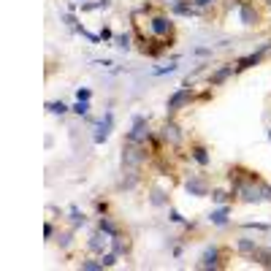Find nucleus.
<instances>
[{
  "instance_id": "nucleus-33",
  "label": "nucleus",
  "mask_w": 271,
  "mask_h": 271,
  "mask_svg": "<svg viewBox=\"0 0 271 271\" xmlns=\"http://www.w3.org/2000/svg\"><path fill=\"white\" fill-rule=\"evenodd\" d=\"M168 220H171V222H184V217H182L176 209H168Z\"/></svg>"
},
{
  "instance_id": "nucleus-24",
  "label": "nucleus",
  "mask_w": 271,
  "mask_h": 271,
  "mask_svg": "<svg viewBox=\"0 0 271 271\" xmlns=\"http://www.w3.org/2000/svg\"><path fill=\"white\" fill-rule=\"evenodd\" d=\"M71 111H73V114H79V117H87V114H90V101H76Z\"/></svg>"
},
{
  "instance_id": "nucleus-6",
  "label": "nucleus",
  "mask_w": 271,
  "mask_h": 271,
  "mask_svg": "<svg viewBox=\"0 0 271 271\" xmlns=\"http://www.w3.org/2000/svg\"><path fill=\"white\" fill-rule=\"evenodd\" d=\"M149 30L155 33L158 38H174V22H171V16H152V22H149Z\"/></svg>"
},
{
  "instance_id": "nucleus-41",
  "label": "nucleus",
  "mask_w": 271,
  "mask_h": 271,
  "mask_svg": "<svg viewBox=\"0 0 271 271\" xmlns=\"http://www.w3.org/2000/svg\"><path fill=\"white\" fill-rule=\"evenodd\" d=\"M269 141H271V128H269Z\"/></svg>"
},
{
  "instance_id": "nucleus-3",
  "label": "nucleus",
  "mask_w": 271,
  "mask_h": 271,
  "mask_svg": "<svg viewBox=\"0 0 271 271\" xmlns=\"http://www.w3.org/2000/svg\"><path fill=\"white\" fill-rule=\"evenodd\" d=\"M193 98H195V92H193V87H190V82H187L184 87H179L174 95L168 98V103H165V111H168V117H174L176 111H182L184 106H190V103H193Z\"/></svg>"
},
{
  "instance_id": "nucleus-1",
  "label": "nucleus",
  "mask_w": 271,
  "mask_h": 271,
  "mask_svg": "<svg viewBox=\"0 0 271 271\" xmlns=\"http://www.w3.org/2000/svg\"><path fill=\"white\" fill-rule=\"evenodd\" d=\"M230 184H233V195L241 198L244 204H261L263 201V179L255 171H247L241 165H233L228 171Z\"/></svg>"
},
{
  "instance_id": "nucleus-5",
  "label": "nucleus",
  "mask_w": 271,
  "mask_h": 271,
  "mask_svg": "<svg viewBox=\"0 0 271 271\" xmlns=\"http://www.w3.org/2000/svg\"><path fill=\"white\" fill-rule=\"evenodd\" d=\"M182 138H184V136H182V128L174 122V119H168V122L160 128V141L168 144V147H174V149L182 147Z\"/></svg>"
},
{
  "instance_id": "nucleus-12",
  "label": "nucleus",
  "mask_w": 271,
  "mask_h": 271,
  "mask_svg": "<svg viewBox=\"0 0 271 271\" xmlns=\"http://www.w3.org/2000/svg\"><path fill=\"white\" fill-rule=\"evenodd\" d=\"M239 16H241L244 25H258V22H261V14H258V8L252 3H241L239 5Z\"/></svg>"
},
{
  "instance_id": "nucleus-39",
  "label": "nucleus",
  "mask_w": 271,
  "mask_h": 271,
  "mask_svg": "<svg viewBox=\"0 0 271 271\" xmlns=\"http://www.w3.org/2000/svg\"><path fill=\"white\" fill-rule=\"evenodd\" d=\"M209 3H212V0H193L195 8H204V5H209Z\"/></svg>"
},
{
  "instance_id": "nucleus-9",
  "label": "nucleus",
  "mask_w": 271,
  "mask_h": 271,
  "mask_svg": "<svg viewBox=\"0 0 271 271\" xmlns=\"http://www.w3.org/2000/svg\"><path fill=\"white\" fill-rule=\"evenodd\" d=\"M138 179H141V168H130V165H122V179H119V187L122 190H133Z\"/></svg>"
},
{
  "instance_id": "nucleus-32",
  "label": "nucleus",
  "mask_w": 271,
  "mask_h": 271,
  "mask_svg": "<svg viewBox=\"0 0 271 271\" xmlns=\"http://www.w3.org/2000/svg\"><path fill=\"white\" fill-rule=\"evenodd\" d=\"M90 98H92V90H87V87L76 92V101H90Z\"/></svg>"
},
{
  "instance_id": "nucleus-15",
  "label": "nucleus",
  "mask_w": 271,
  "mask_h": 271,
  "mask_svg": "<svg viewBox=\"0 0 271 271\" xmlns=\"http://www.w3.org/2000/svg\"><path fill=\"white\" fill-rule=\"evenodd\" d=\"M263 60V52H252V54H247V57H241V60H236V73H241V71H247V68H255L258 62Z\"/></svg>"
},
{
  "instance_id": "nucleus-20",
  "label": "nucleus",
  "mask_w": 271,
  "mask_h": 271,
  "mask_svg": "<svg viewBox=\"0 0 271 271\" xmlns=\"http://www.w3.org/2000/svg\"><path fill=\"white\" fill-rule=\"evenodd\" d=\"M171 11H174L176 16H193V14H198V8H195L193 5V0H190V3H176V5H171Z\"/></svg>"
},
{
  "instance_id": "nucleus-19",
  "label": "nucleus",
  "mask_w": 271,
  "mask_h": 271,
  "mask_svg": "<svg viewBox=\"0 0 271 271\" xmlns=\"http://www.w3.org/2000/svg\"><path fill=\"white\" fill-rule=\"evenodd\" d=\"M255 239H239L236 241V252L239 255H247V258H252V252H255Z\"/></svg>"
},
{
  "instance_id": "nucleus-16",
  "label": "nucleus",
  "mask_w": 271,
  "mask_h": 271,
  "mask_svg": "<svg viewBox=\"0 0 271 271\" xmlns=\"http://www.w3.org/2000/svg\"><path fill=\"white\" fill-rule=\"evenodd\" d=\"M98 228H101L103 233L108 236V239H111V236H117V233H122V228H119L117 222L111 220V217H106V215H101V217H98Z\"/></svg>"
},
{
  "instance_id": "nucleus-21",
  "label": "nucleus",
  "mask_w": 271,
  "mask_h": 271,
  "mask_svg": "<svg viewBox=\"0 0 271 271\" xmlns=\"http://www.w3.org/2000/svg\"><path fill=\"white\" fill-rule=\"evenodd\" d=\"M149 204H152V206H168V195H165L163 190H152V195H149Z\"/></svg>"
},
{
  "instance_id": "nucleus-34",
  "label": "nucleus",
  "mask_w": 271,
  "mask_h": 271,
  "mask_svg": "<svg viewBox=\"0 0 271 271\" xmlns=\"http://www.w3.org/2000/svg\"><path fill=\"white\" fill-rule=\"evenodd\" d=\"M98 36H101V41H111V38H114V33L108 30V27H101V33H98Z\"/></svg>"
},
{
  "instance_id": "nucleus-31",
  "label": "nucleus",
  "mask_w": 271,
  "mask_h": 271,
  "mask_svg": "<svg viewBox=\"0 0 271 271\" xmlns=\"http://www.w3.org/2000/svg\"><path fill=\"white\" fill-rule=\"evenodd\" d=\"M174 71H176V62H171V65H165V68H158L155 76H165V73H174Z\"/></svg>"
},
{
  "instance_id": "nucleus-28",
  "label": "nucleus",
  "mask_w": 271,
  "mask_h": 271,
  "mask_svg": "<svg viewBox=\"0 0 271 271\" xmlns=\"http://www.w3.org/2000/svg\"><path fill=\"white\" fill-rule=\"evenodd\" d=\"M117 252H106V255H101V261H103V266L106 269H111V266H117Z\"/></svg>"
},
{
  "instance_id": "nucleus-14",
  "label": "nucleus",
  "mask_w": 271,
  "mask_h": 271,
  "mask_svg": "<svg viewBox=\"0 0 271 271\" xmlns=\"http://www.w3.org/2000/svg\"><path fill=\"white\" fill-rule=\"evenodd\" d=\"M233 73H236V65H222V68H217V71L212 73L209 84H212V87H220V84L225 82V79H230Z\"/></svg>"
},
{
  "instance_id": "nucleus-30",
  "label": "nucleus",
  "mask_w": 271,
  "mask_h": 271,
  "mask_svg": "<svg viewBox=\"0 0 271 271\" xmlns=\"http://www.w3.org/2000/svg\"><path fill=\"white\" fill-rule=\"evenodd\" d=\"M212 201H215V204H225L228 193H225V190H212Z\"/></svg>"
},
{
  "instance_id": "nucleus-10",
  "label": "nucleus",
  "mask_w": 271,
  "mask_h": 271,
  "mask_svg": "<svg viewBox=\"0 0 271 271\" xmlns=\"http://www.w3.org/2000/svg\"><path fill=\"white\" fill-rule=\"evenodd\" d=\"M201 269H220V247H209V250H204V255H201Z\"/></svg>"
},
{
  "instance_id": "nucleus-18",
  "label": "nucleus",
  "mask_w": 271,
  "mask_h": 271,
  "mask_svg": "<svg viewBox=\"0 0 271 271\" xmlns=\"http://www.w3.org/2000/svg\"><path fill=\"white\" fill-rule=\"evenodd\" d=\"M228 215H230V206H220L209 215V222L212 225H228Z\"/></svg>"
},
{
  "instance_id": "nucleus-35",
  "label": "nucleus",
  "mask_w": 271,
  "mask_h": 271,
  "mask_svg": "<svg viewBox=\"0 0 271 271\" xmlns=\"http://www.w3.org/2000/svg\"><path fill=\"white\" fill-rule=\"evenodd\" d=\"M244 228H255V230H269L266 222H244Z\"/></svg>"
},
{
  "instance_id": "nucleus-7",
  "label": "nucleus",
  "mask_w": 271,
  "mask_h": 271,
  "mask_svg": "<svg viewBox=\"0 0 271 271\" xmlns=\"http://www.w3.org/2000/svg\"><path fill=\"white\" fill-rule=\"evenodd\" d=\"M111 128H114V114H111V111H106V114H103V119L98 122V128H95V136H92V141H95V144H103L108 136H111Z\"/></svg>"
},
{
  "instance_id": "nucleus-36",
  "label": "nucleus",
  "mask_w": 271,
  "mask_h": 271,
  "mask_svg": "<svg viewBox=\"0 0 271 271\" xmlns=\"http://www.w3.org/2000/svg\"><path fill=\"white\" fill-rule=\"evenodd\" d=\"M95 209H98V215H106V212H108V204H106V201H98Z\"/></svg>"
},
{
  "instance_id": "nucleus-23",
  "label": "nucleus",
  "mask_w": 271,
  "mask_h": 271,
  "mask_svg": "<svg viewBox=\"0 0 271 271\" xmlns=\"http://www.w3.org/2000/svg\"><path fill=\"white\" fill-rule=\"evenodd\" d=\"M79 269H84V271H101V269H106V266H103V261H92V258H87V261L79 263Z\"/></svg>"
},
{
  "instance_id": "nucleus-25",
  "label": "nucleus",
  "mask_w": 271,
  "mask_h": 271,
  "mask_svg": "<svg viewBox=\"0 0 271 271\" xmlns=\"http://www.w3.org/2000/svg\"><path fill=\"white\" fill-rule=\"evenodd\" d=\"M111 0H98V3H82V11H101V8H108Z\"/></svg>"
},
{
  "instance_id": "nucleus-37",
  "label": "nucleus",
  "mask_w": 271,
  "mask_h": 271,
  "mask_svg": "<svg viewBox=\"0 0 271 271\" xmlns=\"http://www.w3.org/2000/svg\"><path fill=\"white\" fill-rule=\"evenodd\" d=\"M44 236H46V239L54 236V225H52V222H46V225H44Z\"/></svg>"
},
{
  "instance_id": "nucleus-29",
  "label": "nucleus",
  "mask_w": 271,
  "mask_h": 271,
  "mask_svg": "<svg viewBox=\"0 0 271 271\" xmlns=\"http://www.w3.org/2000/svg\"><path fill=\"white\" fill-rule=\"evenodd\" d=\"M130 41H133V36H130V33L117 36V46H119V49H130Z\"/></svg>"
},
{
  "instance_id": "nucleus-40",
  "label": "nucleus",
  "mask_w": 271,
  "mask_h": 271,
  "mask_svg": "<svg viewBox=\"0 0 271 271\" xmlns=\"http://www.w3.org/2000/svg\"><path fill=\"white\" fill-rule=\"evenodd\" d=\"M163 3H168V5H176V3H182V0H163Z\"/></svg>"
},
{
  "instance_id": "nucleus-13",
  "label": "nucleus",
  "mask_w": 271,
  "mask_h": 271,
  "mask_svg": "<svg viewBox=\"0 0 271 271\" xmlns=\"http://www.w3.org/2000/svg\"><path fill=\"white\" fill-rule=\"evenodd\" d=\"M108 241H111V239H108V236H106V233H103V230H101V228H98V230H95V233H92V236H90V241H87V247H90V250H92V252H98V255H103V250H106V244H108Z\"/></svg>"
},
{
  "instance_id": "nucleus-17",
  "label": "nucleus",
  "mask_w": 271,
  "mask_h": 271,
  "mask_svg": "<svg viewBox=\"0 0 271 271\" xmlns=\"http://www.w3.org/2000/svg\"><path fill=\"white\" fill-rule=\"evenodd\" d=\"M190 158H193L195 163L201 165V168H206V165H209V149L201 147V144H195V147L190 149Z\"/></svg>"
},
{
  "instance_id": "nucleus-27",
  "label": "nucleus",
  "mask_w": 271,
  "mask_h": 271,
  "mask_svg": "<svg viewBox=\"0 0 271 271\" xmlns=\"http://www.w3.org/2000/svg\"><path fill=\"white\" fill-rule=\"evenodd\" d=\"M46 108H49L52 114H60V117H62V114L68 111V106H65V103H62V101H52V103H46Z\"/></svg>"
},
{
  "instance_id": "nucleus-8",
  "label": "nucleus",
  "mask_w": 271,
  "mask_h": 271,
  "mask_svg": "<svg viewBox=\"0 0 271 271\" xmlns=\"http://www.w3.org/2000/svg\"><path fill=\"white\" fill-rule=\"evenodd\" d=\"M184 187H187L190 195H198V198H204V195H209V182H206V176H190L187 182H184Z\"/></svg>"
},
{
  "instance_id": "nucleus-38",
  "label": "nucleus",
  "mask_w": 271,
  "mask_h": 271,
  "mask_svg": "<svg viewBox=\"0 0 271 271\" xmlns=\"http://www.w3.org/2000/svg\"><path fill=\"white\" fill-rule=\"evenodd\" d=\"M263 201H271V184L263 182Z\"/></svg>"
},
{
  "instance_id": "nucleus-2",
  "label": "nucleus",
  "mask_w": 271,
  "mask_h": 271,
  "mask_svg": "<svg viewBox=\"0 0 271 271\" xmlns=\"http://www.w3.org/2000/svg\"><path fill=\"white\" fill-rule=\"evenodd\" d=\"M144 160H147V144H133V141L122 144V165L141 168Z\"/></svg>"
},
{
  "instance_id": "nucleus-22",
  "label": "nucleus",
  "mask_w": 271,
  "mask_h": 271,
  "mask_svg": "<svg viewBox=\"0 0 271 271\" xmlns=\"http://www.w3.org/2000/svg\"><path fill=\"white\" fill-rule=\"evenodd\" d=\"M73 241V230H62V233H57V244H60V250H68Z\"/></svg>"
},
{
  "instance_id": "nucleus-11",
  "label": "nucleus",
  "mask_w": 271,
  "mask_h": 271,
  "mask_svg": "<svg viewBox=\"0 0 271 271\" xmlns=\"http://www.w3.org/2000/svg\"><path fill=\"white\" fill-rule=\"evenodd\" d=\"M111 250L117 252V255H130V250H133V241H130L125 233H117V236H111Z\"/></svg>"
},
{
  "instance_id": "nucleus-4",
  "label": "nucleus",
  "mask_w": 271,
  "mask_h": 271,
  "mask_svg": "<svg viewBox=\"0 0 271 271\" xmlns=\"http://www.w3.org/2000/svg\"><path fill=\"white\" fill-rule=\"evenodd\" d=\"M152 133H149V119L144 117V114H136L133 117V128L128 130V136H125V141H133V144H147Z\"/></svg>"
},
{
  "instance_id": "nucleus-26",
  "label": "nucleus",
  "mask_w": 271,
  "mask_h": 271,
  "mask_svg": "<svg viewBox=\"0 0 271 271\" xmlns=\"http://www.w3.org/2000/svg\"><path fill=\"white\" fill-rule=\"evenodd\" d=\"M71 222H73V228L84 225V222H87V217H84V212H79L76 206H73V209H71Z\"/></svg>"
}]
</instances>
